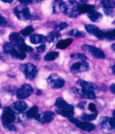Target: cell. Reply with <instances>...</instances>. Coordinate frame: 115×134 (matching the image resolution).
<instances>
[{
  "mask_svg": "<svg viewBox=\"0 0 115 134\" xmlns=\"http://www.w3.org/2000/svg\"><path fill=\"white\" fill-rule=\"evenodd\" d=\"M39 58H40V56H39L38 54L34 55L33 59H34V60H39Z\"/></svg>",
  "mask_w": 115,
  "mask_h": 134,
  "instance_id": "46",
  "label": "cell"
},
{
  "mask_svg": "<svg viewBox=\"0 0 115 134\" xmlns=\"http://www.w3.org/2000/svg\"><path fill=\"white\" fill-rule=\"evenodd\" d=\"M68 26V24H67V23L65 22H62L60 23L59 24H58L54 26L55 29L57 31H59L61 30H62L63 29H65V28Z\"/></svg>",
  "mask_w": 115,
  "mask_h": 134,
  "instance_id": "34",
  "label": "cell"
},
{
  "mask_svg": "<svg viewBox=\"0 0 115 134\" xmlns=\"http://www.w3.org/2000/svg\"><path fill=\"white\" fill-rule=\"evenodd\" d=\"M81 49L85 52L89 53L91 56L96 58H104L105 57V53L101 49L94 46L84 44L82 46Z\"/></svg>",
  "mask_w": 115,
  "mask_h": 134,
  "instance_id": "7",
  "label": "cell"
},
{
  "mask_svg": "<svg viewBox=\"0 0 115 134\" xmlns=\"http://www.w3.org/2000/svg\"><path fill=\"white\" fill-rule=\"evenodd\" d=\"M37 95H41V94H42V92L41 90H38V92L37 93Z\"/></svg>",
  "mask_w": 115,
  "mask_h": 134,
  "instance_id": "49",
  "label": "cell"
},
{
  "mask_svg": "<svg viewBox=\"0 0 115 134\" xmlns=\"http://www.w3.org/2000/svg\"><path fill=\"white\" fill-rule=\"evenodd\" d=\"M36 1H42L43 0H36Z\"/></svg>",
  "mask_w": 115,
  "mask_h": 134,
  "instance_id": "51",
  "label": "cell"
},
{
  "mask_svg": "<svg viewBox=\"0 0 115 134\" xmlns=\"http://www.w3.org/2000/svg\"><path fill=\"white\" fill-rule=\"evenodd\" d=\"M85 28L89 34L94 35L100 40H105V32L100 30L97 26L87 24L85 25Z\"/></svg>",
  "mask_w": 115,
  "mask_h": 134,
  "instance_id": "12",
  "label": "cell"
},
{
  "mask_svg": "<svg viewBox=\"0 0 115 134\" xmlns=\"http://www.w3.org/2000/svg\"><path fill=\"white\" fill-rule=\"evenodd\" d=\"M71 58H75L76 60H80L81 61H84L86 60V56L85 54L83 53H76V54H73L70 56Z\"/></svg>",
  "mask_w": 115,
  "mask_h": 134,
  "instance_id": "33",
  "label": "cell"
},
{
  "mask_svg": "<svg viewBox=\"0 0 115 134\" xmlns=\"http://www.w3.org/2000/svg\"><path fill=\"white\" fill-rule=\"evenodd\" d=\"M103 11L105 14L109 17H113L115 16V11L113 9H104Z\"/></svg>",
  "mask_w": 115,
  "mask_h": 134,
  "instance_id": "36",
  "label": "cell"
},
{
  "mask_svg": "<svg viewBox=\"0 0 115 134\" xmlns=\"http://www.w3.org/2000/svg\"><path fill=\"white\" fill-rule=\"evenodd\" d=\"M59 53L58 52H51L46 55L45 57V60L47 61H53L57 59Z\"/></svg>",
  "mask_w": 115,
  "mask_h": 134,
  "instance_id": "28",
  "label": "cell"
},
{
  "mask_svg": "<svg viewBox=\"0 0 115 134\" xmlns=\"http://www.w3.org/2000/svg\"><path fill=\"white\" fill-rule=\"evenodd\" d=\"M1 119L3 123H13L16 120L15 112L10 107H5L3 109Z\"/></svg>",
  "mask_w": 115,
  "mask_h": 134,
  "instance_id": "8",
  "label": "cell"
},
{
  "mask_svg": "<svg viewBox=\"0 0 115 134\" xmlns=\"http://www.w3.org/2000/svg\"><path fill=\"white\" fill-rule=\"evenodd\" d=\"M111 48L114 51V52H115V43H114V44H113L111 46Z\"/></svg>",
  "mask_w": 115,
  "mask_h": 134,
  "instance_id": "48",
  "label": "cell"
},
{
  "mask_svg": "<svg viewBox=\"0 0 115 134\" xmlns=\"http://www.w3.org/2000/svg\"><path fill=\"white\" fill-rule=\"evenodd\" d=\"M38 108L37 105H34L29 109L26 113V115L29 119H33L38 114Z\"/></svg>",
  "mask_w": 115,
  "mask_h": 134,
  "instance_id": "25",
  "label": "cell"
},
{
  "mask_svg": "<svg viewBox=\"0 0 115 134\" xmlns=\"http://www.w3.org/2000/svg\"><path fill=\"white\" fill-rule=\"evenodd\" d=\"M66 3V10L65 13L69 17L71 18H77L80 15L79 11V3L74 1H69Z\"/></svg>",
  "mask_w": 115,
  "mask_h": 134,
  "instance_id": "3",
  "label": "cell"
},
{
  "mask_svg": "<svg viewBox=\"0 0 115 134\" xmlns=\"http://www.w3.org/2000/svg\"><path fill=\"white\" fill-rule=\"evenodd\" d=\"M9 39L11 43H13L15 46H18L23 43H24V39L19 33L13 32L9 35Z\"/></svg>",
  "mask_w": 115,
  "mask_h": 134,
  "instance_id": "18",
  "label": "cell"
},
{
  "mask_svg": "<svg viewBox=\"0 0 115 134\" xmlns=\"http://www.w3.org/2000/svg\"><path fill=\"white\" fill-rule=\"evenodd\" d=\"M98 116V113L95 112V113H93L92 114H90V115H87V114H84L81 117V119L85 121H90L94 120L96 119Z\"/></svg>",
  "mask_w": 115,
  "mask_h": 134,
  "instance_id": "30",
  "label": "cell"
},
{
  "mask_svg": "<svg viewBox=\"0 0 115 134\" xmlns=\"http://www.w3.org/2000/svg\"><path fill=\"white\" fill-rule=\"evenodd\" d=\"M20 70L24 74L25 77L29 80H33L36 77L38 74V69L35 65L27 63L20 66Z\"/></svg>",
  "mask_w": 115,
  "mask_h": 134,
  "instance_id": "2",
  "label": "cell"
},
{
  "mask_svg": "<svg viewBox=\"0 0 115 134\" xmlns=\"http://www.w3.org/2000/svg\"><path fill=\"white\" fill-rule=\"evenodd\" d=\"M7 24V22L6 18L0 14V26H2V27L5 26H6Z\"/></svg>",
  "mask_w": 115,
  "mask_h": 134,
  "instance_id": "37",
  "label": "cell"
},
{
  "mask_svg": "<svg viewBox=\"0 0 115 134\" xmlns=\"http://www.w3.org/2000/svg\"><path fill=\"white\" fill-rule=\"evenodd\" d=\"M47 82L54 89L62 88L65 85V80L57 74H52L47 79Z\"/></svg>",
  "mask_w": 115,
  "mask_h": 134,
  "instance_id": "5",
  "label": "cell"
},
{
  "mask_svg": "<svg viewBox=\"0 0 115 134\" xmlns=\"http://www.w3.org/2000/svg\"><path fill=\"white\" fill-rule=\"evenodd\" d=\"M110 90L111 92L115 94V84H113L110 86Z\"/></svg>",
  "mask_w": 115,
  "mask_h": 134,
  "instance_id": "43",
  "label": "cell"
},
{
  "mask_svg": "<svg viewBox=\"0 0 115 134\" xmlns=\"http://www.w3.org/2000/svg\"><path fill=\"white\" fill-rule=\"evenodd\" d=\"M33 93V89L29 84H24L18 90L17 96L18 99H25L30 96Z\"/></svg>",
  "mask_w": 115,
  "mask_h": 134,
  "instance_id": "10",
  "label": "cell"
},
{
  "mask_svg": "<svg viewBox=\"0 0 115 134\" xmlns=\"http://www.w3.org/2000/svg\"><path fill=\"white\" fill-rule=\"evenodd\" d=\"M13 123H3L2 122V125L3 127H5L6 129L8 130L11 131H15L17 130V129H16L15 126L12 124Z\"/></svg>",
  "mask_w": 115,
  "mask_h": 134,
  "instance_id": "35",
  "label": "cell"
},
{
  "mask_svg": "<svg viewBox=\"0 0 115 134\" xmlns=\"http://www.w3.org/2000/svg\"><path fill=\"white\" fill-rule=\"evenodd\" d=\"M82 97L89 99H94L97 98L96 95V92L93 90H89V89H82L81 90Z\"/></svg>",
  "mask_w": 115,
  "mask_h": 134,
  "instance_id": "22",
  "label": "cell"
},
{
  "mask_svg": "<svg viewBox=\"0 0 115 134\" xmlns=\"http://www.w3.org/2000/svg\"><path fill=\"white\" fill-rule=\"evenodd\" d=\"M30 42L33 44L43 43L47 41V38L41 34H33L30 37Z\"/></svg>",
  "mask_w": 115,
  "mask_h": 134,
  "instance_id": "19",
  "label": "cell"
},
{
  "mask_svg": "<svg viewBox=\"0 0 115 134\" xmlns=\"http://www.w3.org/2000/svg\"><path fill=\"white\" fill-rule=\"evenodd\" d=\"M34 29L31 26H28L25 29H24L20 31V33L23 36H28L31 34L34 31Z\"/></svg>",
  "mask_w": 115,
  "mask_h": 134,
  "instance_id": "32",
  "label": "cell"
},
{
  "mask_svg": "<svg viewBox=\"0 0 115 134\" xmlns=\"http://www.w3.org/2000/svg\"><path fill=\"white\" fill-rule=\"evenodd\" d=\"M19 1L22 4V5H28V4L31 3L33 0H19Z\"/></svg>",
  "mask_w": 115,
  "mask_h": 134,
  "instance_id": "41",
  "label": "cell"
},
{
  "mask_svg": "<svg viewBox=\"0 0 115 134\" xmlns=\"http://www.w3.org/2000/svg\"><path fill=\"white\" fill-rule=\"evenodd\" d=\"M70 121L83 130L90 132L95 129V125L89 122H82L73 117L70 119Z\"/></svg>",
  "mask_w": 115,
  "mask_h": 134,
  "instance_id": "11",
  "label": "cell"
},
{
  "mask_svg": "<svg viewBox=\"0 0 115 134\" xmlns=\"http://www.w3.org/2000/svg\"><path fill=\"white\" fill-rule=\"evenodd\" d=\"M77 83L81 86L82 89L92 90L96 93L98 92V88L97 85L94 83H93V82L86 81L83 80H79L77 81Z\"/></svg>",
  "mask_w": 115,
  "mask_h": 134,
  "instance_id": "16",
  "label": "cell"
},
{
  "mask_svg": "<svg viewBox=\"0 0 115 134\" xmlns=\"http://www.w3.org/2000/svg\"><path fill=\"white\" fill-rule=\"evenodd\" d=\"M100 5L104 9H114L115 1L114 0H103L101 2Z\"/></svg>",
  "mask_w": 115,
  "mask_h": 134,
  "instance_id": "24",
  "label": "cell"
},
{
  "mask_svg": "<svg viewBox=\"0 0 115 134\" xmlns=\"http://www.w3.org/2000/svg\"><path fill=\"white\" fill-rule=\"evenodd\" d=\"M112 71H113V74L114 75H115V64L112 66Z\"/></svg>",
  "mask_w": 115,
  "mask_h": 134,
  "instance_id": "47",
  "label": "cell"
},
{
  "mask_svg": "<svg viewBox=\"0 0 115 134\" xmlns=\"http://www.w3.org/2000/svg\"><path fill=\"white\" fill-rule=\"evenodd\" d=\"M73 1L76 2H80L81 3H85L86 2H88L89 0H73Z\"/></svg>",
  "mask_w": 115,
  "mask_h": 134,
  "instance_id": "44",
  "label": "cell"
},
{
  "mask_svg": "<svg viewBox=\"0 0 115 134\" xmlns=\"http://www.w3.org/2000/svg\"><path fill=\"white\" fill-rule=\"evenodd\" d=\"M55 105L56 107V112L59 115L69 119L73 117L74 115V106L67 103L62 98H57Z\"/></svg>",
  "mask_w": 115,
  "mask_h": 134,
  "instance_id": "1",
  "label": "cell"
},
{
  "mask_svg": "<svg viewBox=\"0 0 115 134\" xmlns=\"http://www.w3.org/2000/svg\"><path fill=\"white\" fill-rule=\"evenodd\" d=\"M86 102H80V103H79L78 104V107L81 108V109H84L85 108V104Z\"/></svg>",
  "mask_w": 115,
  "mask_h": 134,
  "instance_id": "42",
  "label": "cell"
},
{
  "mask_svg": "<svg viewBox=\"0 0 115 134\" xmlns=\"http://www.w3.org/2000/svg\"><path fill=\"white\" fill-rule=\"evenodd\" d=\"M60 35L58 33V31H51L50 33L48 34L47 38V41H48L49 42H54L58 39Z\"/></svg>",
  "mask_w": 115,
  "mask_h": 134,
  "instance_id": "27",
  "label": "cell"
},
{
  "mask_svg": "<svg viewBox=\"0 0 115 134\" xmlns=\"http://www.w3.org/2000/svg\"><path fill=\"white\" fill-rule=\"evenodd\" d=\"M36 49L38 53H40L44 52L45 50L46 49V46L45 44H42L41 46L37 47L36 48Z\"/></svg>",
  "mask_w": 115,
  "mask_h": 134,
  "instance_id": "38",
  "label": "cell"
},
{
  "mask_svg": "<svg viewBox=\"0 0 115 134\" xmlns=\"http://www.w3.org/2000/svg\"><path fill=\"white\" fill-rule=\"evenodd\" d=\"M66 3L61 0H55L53 3V13L55 14L65 13Z\"/></svg>",
  "mask_w": 115,
  "mask_h": 134,
  "instance_id": "14",
  "label": "cell"
},
{
  "mask_svg": "<svg viewBox=\"0 0 115 134\" xmlns=\"http://www.w3.org/2000/svg\"><path fill=\"white\" fill-rule=\"evenodd\" d=\"M88 16L90 20L93 22L100 21L103 18V16L101 13L95 10L88 13Z\"/></svg>",
  "mask_w": 115,
  "mask_h": 134,
  "instance_id": "21",
  "label": "cell"
},
{
  "mask_svg": "<svg viewBox=\"0 0 115 134\" xmlns=\"http://www.w3.org/2000/svg\"><path fill=\"white\" fill-rule=\"evenodd\" d=\"M95 10V6L89 4L82 3L81 5L79 6V11L80 14L83 13H89Z\"/></svg>",
  "mask_w": 115,
  "mask_h": 134,
  "instance_id": "20",
  "label": "cell"
},
{
  "mask_svg": "<svg viewBox=\"0 0 115 134\" xmlns=\"http://www.w3.org/2000/svg\"><path fill=\"white\" fill-rule=\"evenodd\" d=\"M88 108H89V109L90 110V111L93 112H95L97 111V108H96V105H95V104L93 103H90L89 105Z\"/></svg>",
  "mask_w": 115,
  "mask_h": 134,
  "instance_id": "40",
  "label": "cell"
},
{
  "mask_svg": "<svg viewBox=\"0 0 115 134\" xmlns=\"http://www.w3.org/2000/svg\"><path fill=\"white\" fill-rule=\"evenodd\" d=\"M89 69V65L86 61L75 63L71 68V71L73 74H78L88 71Z\"/></svg>",
  "mask_w": 115,
  "mask_h": 134,
  "instance_id": "13",
  "label": "cell"
},
{
  "mask_svg": "<svg viewBox=\"0 0 115 134\" xmlns=\"http://www.w3.org/2000/svg\"><path fill=\"white\" fill-rule=\"evenodd\" d=\"M68 34L71 37H73L76 38H81L85 36V33L81 31H79L76 29H73L70 30Z\"/></svg>",
  "mask_w": 115,
  "mask_h": 134,
  "instance_id": "26",
  "label": "cell"
},
{
  "mask_svg": "<svg viewBox=\"0 0 115 134\" xmlns=\"http://www.w3.org/2000/svg\"><path fill=\"white\" fill-rule=\"evenodd\" d=\"M113 117L115 119V110L113 112Z\"/></svg>",
  "mask_w": 115,
  "mask_h": 134,
  "instance_id": "50",
  "label": "cell"
},
{
  "mask_svg": "<svg viewBox=\"0 0 115 134\" xmlns=\"http://www.w3.org/2000/svg\"><path fill=\"white\" fill-rule=\"evenodd\" d=\"M105 39L108 41L115 40V29L110 30L105 32Z\"/></svg>",
  "mask_w": 115,
  "mask_h": 134,
  "instance_id": "29",
  "label": "cell"
},
{
  "mask_svg": "<svg viewBox=\"0 0 115 134\" xmlns=\"http://www.w3.org/2000/svg\"><path fill=\"white\" fill-rule=\"evenodd\" d=\"M1 1L3 2H6V3H11L13 2L14 0H1Z\"/></svg>",
  "mask_w": 115,
  "mask_h": 134,
  "instance_id": "45",
  "label": "cell"
},
{
  "mask_svg": "<svg viewBox=\"0 0 115 134\" xmlns=\"http://www.w3.org/2000/svg\"><path fill=\"white\" fill-rule=\"evenodd\" d=\"M101 1H103V0H101Z\"/></svg>",
  "mask_w": 115,
  "mask_h": 134,
  "instance_id": "53",
  "label": "cell"
},
{
  "mask_svg": "<svg viewBox=\"0 0 115 134\" xmlns=\"http://www.w3.org/2000/svg\"><path fill=\"white\" fill-rule=\"evenodd\" d=\"M28 108V105L25 102L21 100L15 102L11 105V108L14 111L19 113H21L24 112Z\"/></svg>",
  "mask_w": 115,
  "mask_h": 134,
  "instance_id": "17",
  "label": "cell"
},
{
  "mask_svg": "<svg viewBox=\"0 0 115 134\" xmlns=\"http://www.w3.org/2000/svg\"><path fill=\"white\" fill-rule=\"evenodd\" d=\"M9 54H10L12 56L16 59H18L20 60H23L26 57L25 53L20 50L18 47L15 44H14L13 48H11V49L10 50Z\"/></svg>",
  "mask_w": 115,
  "mask_h": 134,
  "instance_id": "15",
  "label": "cell"
},
{
  "mask_svg": "<svg viewBox=\"0 0 115 134\" xmlns=\"http://www.w3.org/2000/svg\"><path fill=\"white\" fill-rule=\"evenodd\" d=\"M18 48H19V49L22 52H29V53H31L33 52V49L31 48V47L28 46L27 44H26L25 43H23V44L19 45L18 46H17Z\"/></svg>",
  "mask_w": 115,
  "mask_h": 134,
  "instance_id": "31",
  "label": "cell"
},
{
  "mask_svg": "<svg viewBox=\"0 0 115 134\" xmlns=\"http://www.w3.org/2000/svg\"><path fill=\"white\" fill-rule=\"evenodd\" d=\"M15 15L19 20H26L31 18V15L29 8L25 5H19L16 7L14 10Z\"/></svg>",
  "mask_w": 115,
  "mask_h": 134,
  "instance_id": "4",
  "label": "cell"
},
{
  "mask_svg": "<svg viewBox=\"0 0 115 134\" xmlns=\"http://www.w3.org/2000/svg\"><path fill=\"white\" fill-rule=\"evenodd\" d=\"M55 117L54 113L52 111H46L42 113H38L34 119L38 122L42 124L50 123L52 122Z\"/></svg>",
  "mask_w": 115,
  "mask_h": 134,
  "instance_id": "9",
  "label": "cell"
},
{
  "mask_svg": "<svg viewBox=\"0 0 115 134\" xmlns=\"http://www.w3.org/2000/svg\"><path fill=\"white\" fill-rule=\"evenodd\" d=\"M73 40L71 38H68L63 40L59 41L56 44V47L58 49H63L68 47L71 43H72Z\"/></svg>",
  "mask_w": 115,
  "mask_h": 134,
  "instance_id": "23",
  "label": "cell"
},
{
  "mask_svg": "<svg viewBox=\"0 0 115 134\" xmlns=\"http://www.w3.org/2000/svg\"><path fill=\"white\" fill-rule=\"evenodd\" d=\"M100 124L104 131L107 132L115 131V119L108 117H101Z\"/></svg>",
  "mask_w": 115,
  "mask_h": 134,
  "instance_id": "6",
  "label": "cell"
},
{
  "mask_svg": "<svg viewBox=\"0 0 115 134\" xmlns=\"http://www.w3.org/2000/svg\"><path fill=\"white\" fill-rule=\"evenodd\" d=\"M1 107V103H0V108Z\"/></svg>",
  "mask_w": 115,
  "mask_h": 134,
  "instance_id": "52",
  "label": "cell"
},
{
  "mask_svg": "<svg viewBox=\"0 0 115 134\" xmlns=\"http://www.w3.org/2000/svg\"><path fill=\"white\" fill-rule=\"evenodd\" d=\"M71 92H72L75 95H76L77 96L79 97H81L82 94H81V92L80 91V90L77 89L76 88H73L71 89Z\"/></svg>",
  "mask_w": 115,
  "mask_h": 134,
  "instance_id": "39",
  "label": "cell"
}]
</instances>
